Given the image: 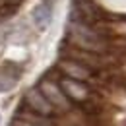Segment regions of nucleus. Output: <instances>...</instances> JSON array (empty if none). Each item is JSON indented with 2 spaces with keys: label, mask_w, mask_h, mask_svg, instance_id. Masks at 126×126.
Returning <instances> with one entry per match:
<instances>
[{
  "label": "nucleus",
  "mask_w": 126,
  "mask_h": 126,
  "mask_svg": "<svg viewBox=\"0 0 126 126\" xmlns=\"http://www.w3.org/2000/svg\"><path fill=\"white\" fill-rule=\"evenodd\" d=\"M70 35H72V41L78 45V47L85 48V50H101L103 43L101 39L95 35L89 27H85L83 23L79 21H70Z\"/></svg>",
  "instance_id": "nucleus-1"
},
{
  "label": "nucleus",
  "mask_w": 126,
  "mask_h": 126,
  "mask_svg": "<svg viewBox=\"0 0 126 126\" xmlns=\"http://www.w3.org/2000/svg\"><path fill=\"white\" fill-rule=\"evenodd\" d=\"M25 105H27L29 110L41 114V116H48V114L54 112V107L48 103V99L43 95V91H41L39 87H31V89L25 93Z\"/></svg>",
  "instance_id": "nucleus-2"
},
{
  "label": "nucleus",
  "mask_w": 126,
  "mask_h": 126,
  "mask_svg": "<svg viewBox=\"0 0 126 126\" xmlns=\"http://www.w3.org/2000/svg\"><path fill=\"white\" fill-rule=\"evenodd\" d=\"M39 89L43 91V95L48 99V103H50L54 109L68 110L70 103H68V99H66L64 91H60V87H58V85H54V83H52V81H48V79H43V81H41V85H39Z\"/></svg>",
  "instance_id": "nucleus-3"
},
{
  "label": "nucleus",
  "mask_w": 126,
  "mask_h": 126,
  "mask_svg": "<svg viewBox=\"0 0 126 126\" xmlns=\"http://www.w3.org/2000/svg\"><path fill=\"white\" fill-rule=\"evenodd\" d=\"M19 74H21V68L17 64L8 62L2 70H0V93H6L10 89H14L19 79Z\"/></svg>",
  "instance_id": "nucleus-4"
},
{
  "label": "nucleus",
  "mask_w": 126,
  "mask_h": 126,
  "mask_svg": "<svg viewBox=\"0 0 126 126\" xmlns=\"http://www.w3.org/2000/svg\"><path fill=\"white\" fill-rule=\"evenodd\" d=\"M60 70H62L66 76H70L72 79H85L89 78V68L87 66H83L81 62L78 60H62L60 62Z\"/></svg>",
  "instance_id": "nucleus-5"
},
{
  "label": "nucleus",
  "mask_w": 126,
  "mask_h": 126,
  "mask_svg": "<svg viewBox=\"0 0 126 126\" xmlns=\"http://www.w3.org/2000/svg\"><path fill=\"white\" fill-rule=\"evenodd\" d=\"M60 85H62L64 93L68 95V97H72V99H76V101H83V99L87 97V87H85L79 79L66 78V79H62Z\"/></svg>",
  "instance_id": "nucleus-6"
},
{
  "label": "nucleus",
  "mask_w": 126,
  "mask_h": 126,
  "mask_svg": "<svg viewBox=\"0 0 126 126\" xmlns=\"http://www.w3.org/2000/svg\"><path fill=\"white\" fill-rule=\"evenodd\" d=\"M33 21H35V25H37L39 29H47L48 25H50V21H52V10L41 2V4L33 10Z\"/></svg>",
  "instance_id": "nucleus-7"
},
{
  "label": "nucleus",
  "mask_w": 126,
  "mask_h": 126,
  "mask_svg": "<svg viewBox=\"0 0 126 126\" xmlns=\"http://www.w3.org/2000/svg\"><path fill=\"white\" fill-rule=\"evenodd\" d=\"M14 10H16V6H4V8H0V21H4Z\"/></svg>",
  "instance_id": "nucleus-8"
},
{
  "label": "nucleus",
  "mask_w": 126,
  "mask_h": 126,
  "mask_svg": "<svg viewBox=\"0 0 126 126\" xmlns=\"http://www.w3.org/2000/svg\"><path fill=\"white\" fill-rule=\"evenodd\" d=\"M43 4H45V6H48V8L52 10V8L58 4V0H43Z\"/></svg>",
  "instance_id": "nucleus-9"
},
{
  "label": "nucleus",
  "mask_w": 126,
  "mask_h": 126,
  "mask_svg": "<svg viewBox=\"0 0 126 126\" xmlns=\"http://www.w3.org/2000/svg\"><path fill=\"white\" fill-rule=\"evenodd\" d=\"M21 2H23V0H4V4H6V6H19Z\"/></svg>",
  "instance_id": "nucleus-10"
}]
</instances>
